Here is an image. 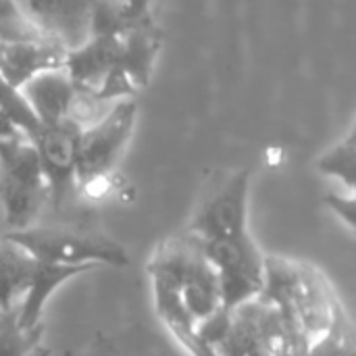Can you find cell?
<instances>
[{
  "label": "cell",
  "mask_w": 356,
  "mask_h": 356,
  "mask_svg": "<svg viewBox=\"0 0 356 356\" xmlns=\"http://www.w3.org/2000/svg\"><path fill=\"white\" fill-rule=\"evenodd\" d=\"M259 296L282 311L307 355L330 336L350 327L332 284L309 263L265 257V284Z\"/></svg>",
  "instance_id": "cell-1"
},
{
  "label": "cell",
  "mask_w": 356,
  "mask_h": 356,
  "mask_svg": "<svg viewBox=\"0 0 356 356\" xmlns=\"http://www.w3.org/2000/svg\"><path fill=\"white\" fill-rule=\"evenodd\" d=\"M146 271L150 282H161L177 292L196 325L221 311L219 275L192 232L163 240L152 250Z\"/></svg>",
  "instance_id": "cell-2"
},
{
  "label": "cell",
  "mask_w": 356,
  "mask_h": 356,
  "mask_svg": "<svg viewBox=\"0 0 356 356\" xmlns=\"http://www.w3.org/2000/svg\"><path fill=\"white\" fill-rule=\"evenodd\" d=\"M96 0H0V42H52L67 52L90 38Z\"/></svg>",
  "instance_id": "cell-3"
},
{
  "label": "cell",
  "mask_w": 356,
  "mask_h": 356,
  "mask_svg": "<svg viewBox=\"0 0 356 356\" xmlns=\"http://www.w3.org/2000/svg\"><path fill=\"white\" fill-rule=\"evenodd\" d=\"M2 238L19 244L40 263L63 267H125L127 250L100 229L79 223H33Z\"/></svg>",
  "instance_id": "cell-4"
},
{
  "label": "cell",
  "mask_w": 356,
  "mask_h": 356,
  "mask_svg": "<svg viewBox=\"0 0 356 356\" xmlns=\"http://www.w3.org/2000/svg\"><path fill=\"white\" fill-rule=\"evenodd\" d=\"M48 202V184L35 146L25 138L0 140V204L6 232L33 223Z\"/></svg>",
  "instance_id": "cell-5"
},
{
  "label": "cell",
  "mask_w": 356,
  "mask_h": 356,
  "mask_svg": "<svg viewBox=\"0 0 356 356\" xmlns=\"http://www.w3.org/2000/svg\"><path fill=\"white\" fill-rule=\"evenodd\" d=\"M136 98L117 100L96 123L81 129L75 140V192L111 177L136 127Z\"/></svg>",
  "instance_id": "cell-6"
},
{
  "label": "cell",
  "mask_w": 356,
  "mask_h": 356,
  "mask_svg": "<svg viewBox=\"0 0 356 356\" xmlns=\"http://www.w3.org/2000/svg\"><path fill=\"white\" fill-rule=\"evenodd\" d=\"M77 129L69 123L42 125L29 140L35 146L40 165L48 184V202L60 209L75 192V140Z\"/></svg>",
  "instance_id": "cell-7"
},
{
  "label": "cell",
  "mask_w": 356,
  "mask_h": 356,
  "mask_svg": "<svg viewBox=\"0 0 356 356\" xmlns=\"http://www.w3.org/2000/svg\"><path fill=\"white\" fill-rule=\"evenodd\" d=\"M67 50L52 42H0V79L21 90L31 77L63 69Z\"/></svg>",
  "instance_id": "cell-8"
},
{
  "label": "cell",
  "mask_w": 356,
  "mask_h": 356,
  "mask_svg": "<svg viewBox=\"0 0 356 356\" xmlns=\"http://www.w3.org/2000/svg\"><path fill=\"white\" fill-rule=\"evenodd\" d=\"M161 46L163 33L156 21L142 23L119 33V52L115 67L127 75L138 92L148 86Z\"/></svg>",
  "instance_id": "cell-9"
},
{
  "label": "cell",
  "mask_w": 356,
  "mask_h": 356,
  "mask_svg": "<svg viewBox=\"0 0 356 356\" xmlns=\"http://www.w3.org/2000/svg\"><path fill=\"white\" fill-rule=\"evenodd\" d=\"M21 94L33 108L42 125H58L67 119L71 100L75 96V86L63 67L31 77L21 88Z\"/></svg>",
  "instance_id": "cell-10"
},
{
  "label": "cell",
  "mask_w": 356,
  "mask_h": 356,
  "mask_svg": "<svg viewBox=\"0 0 356 356\" xmlns=\"http://www.w3.org/2000/svg\"><path fill=\"white\" fill-rule=\"evenodd\" d=\"M152 292H154V307L156 315L169 330V334L181 344V348L192 356H215L213 348L198 336V325L184 307L181 298L177 292H173L169 286L161 282H152Z\"/></svg>",
  "instance_id": "cell-11"
},
{
  "label": "cell",
  "mask_w": 356,
  "mask_h": 356,
  "mask_svg": "<svg viewBox=\"0 0 356 356\" xmlns=\"http://www.w3.org/2000/svg\"><path fill=\"white\" fill-rule=\"evenodd\" d=\"M86 271H90V269L88 267H63V265H50V263H40L38 261L33 277H31V286L25 292L23 300L17 305L19 323L23 327H27V330L40 325L44 305L54 294V290L60 288L71 277H75L79 273H86Z\"/></svg>",
  "instance_id": "cell-12"
},
{
  "label": "cell",
  "mask_w": 356,
  "mask_h": 356,
  "mask_svg": "<svg viewBox=\"0 0 356 356\" xmlns=\"http://www.w3.org/2000/svg\"><path fill=\"white\" fill-rule=\"evenodd\" d=\"M38 261L19 244L0 236V311L15 309L31 286Z\"/></svg>",
  "instance_id": "cell-13"
},
{
  "label": "cell",
  "mask_w": 356,
  "mask_h": 356,
  "mask_svg": "<svg viewBox=\"0 0 356 356\" xmlns=\"http://www.w3.org/2000/svg\"><path fill=\"white\" fill-rule=\"evenodd\" d=\"M159 0H96L92 33H119L129 27L152 23Z\"/></svg>",
  "instance_id": "cell-14"
},
{
  "label": "cell",
  "mask_w": 356,
  "mask_h": 356,
  "mask_svg": "<svg viewBox=\"0 0 356 356\" xmlns=\"http://www.w3.org/2000/svg\"><path fill=\"white\" fill-rule=\"evenodd\" d=\"M317 169L327 175L334 177L336 181H340L346 192L355 194V177H356V136L355 127H350V131L346 134L344 140H340L336 146H332L325 154L319 156L317 161Z\"/></svg>",
  "instance_id": "cell-15"
},
{
  "label": "cell",
  "mask_w": 356,
  "mask_h": 356,
  "mask_svg": "<svg viewBox=\"0 0 356 356\" xmlns=\"http://www.w3.org/2000/svg\"><path fill=\"white\" fill-rule=\"evenodd\" d=\"M42 323L27 330L19 323L17 307L0 311V356H29L42 340Z\"/></svg>",
  "instance_id": "cell-16"
},
{
  "label": "cell",
  "mask_w": 356,
  "mask_h": 356,
  "mask_svg": "<svg viewBox=\"0 0 356 356\" xmlns=\"http://www.w3.org/2000/svg\"><path fill=\"white\" fill-rule=\"evenodd\" d=\"M0 111L6 115V119L27 138L31 140L42 123L38 119V115L33 113V108L29 106V102L25 100V96L21 94V90L8 86L6 81L0 79Z\"/></svg>",
  "instance_id": "cell-17"
},
{
  "label": "cell",
  "mask_w": 356,
  "mask_h": 356,
  "mask_svg": "<svg viewBox=\"0 0 356 356\" xmlns=\"http://www.w3.org/2000/svg\"><path fill=\"white\" fill-rule=\"evenodd\" d=\"M325 200H327V204H330V209H334L342 219H344V223L353 229L355 227V194H334V192H330L327 196H325Z\"/></svg>",
  "instance_id": "cell-18"
},
{
  "label": "cell",
  "mask_w": 356,
  "mask_h": 356,
  "mask_svg": "<svg viewBox=\"0 0 356 356\" xmlns=\"http://www.w3.org/2000/svg\"><path fill=\"white\" fill-rule=\"evenodd\" d=\"M19 136H23L8 119H6V115L0 111V140H10V138H19Z\"/></svg>",
  "instance_id": "cell-19"
}]
</instances>
